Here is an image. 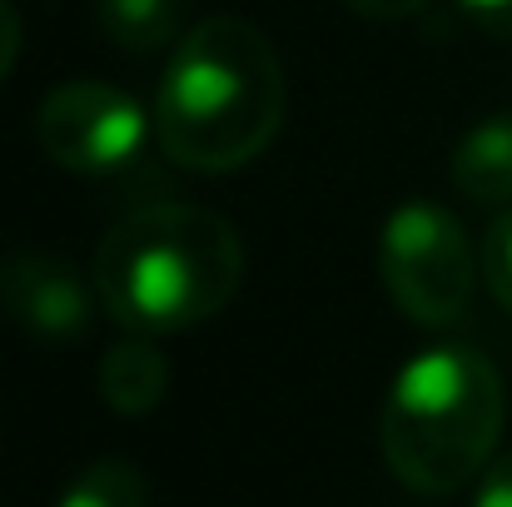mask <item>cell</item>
Returning <instances> with one entry per match:
<instances>
[{
	"label": "cell",
	"instance_id": "cell-9",
	"mask_svg": "<svg viewBox=\"0 0 512 507\" xmlns=\"http://www.w3.org/2000/svg\"><path fill=\"white\" fill-rule=\"evenodd\" d=\"M184 0H100V25L125 50H155L179 30Z\"/></svg>",
	"mask_w": 512,
	"mask_h": 507
},
{
	"label": "cell",
	"instance_id": "cell-3",
	"mask_svg": "<svg viewBox=\"0 0 512 507\" xmlns=\"http://www.w3.org/2000/svg\"><path fill=\"white\" fill-rule=\"evenodd\" d=\"M503 373L463 343H443L403 363L383 403V458L393 478L423 498L468 488L503 433Z\"/></svg>",
	"mask_w": 512,
	"mask_h": 507
},
{
	"label": "cell",
	"instance_id": "cell-13",
	"mask_svg": "<svg viewBox=\"0 0 512 507\" xmlns=\"http://www.w3.org/2000/svg\"><path fill=\"white\" fill-rule=\"evenodd\" d=\"M488 35H503V40H512V0H458Z\"/></svg>",
	"mask_w": 512,
	"mask_h": 507
},
{
	"label": "cell",
	"instance_id": "cell-14",
	"mask_svg": "<svg viewBox=\"0 0 512 507\" xmlns=\"http://www.w3.org/2000/svg\"><path fill=\"white\" fill-rule=\"evenodd\" d=\"M353 15H363V20H408V15H418L428 0H343Z\"/></svg>",
	"mask_w": 512,
	"mask_h": 507
},
{
	"label": "cell",
	"instance_id": "cell-6",
	"mask_svg": "<svg viewBox=\"0 0 512 507\" xmlns=\"http://www.w3.org/2000/svg\"><path fill=\"white\" fill-rule=\"evenodd\" d=\"M90 284L75 264L55 254H15L0 264V309L25 334L65 343L90 324Z\"/></svg>",
	"mask_w": 512,
	"mask_h": 507
},
{
	"label": "cell",
	"instance_id": "cell-12",
	"mask_svg": "<svg viewBox=\"0 0 512 507\" xmlns=\"http://www.w3.org/2000/svg\"><path fill=\"white\" fill-rule=\"evenodd\" d=\"M473 507H512V453H503V458L488 468V478L478 483Z\"/></svg>",
	"mask_w": 512,
	"mask_h": 507
},
{
	"label": "cell",
	"instance_id": "cell-2",
	"mask_svg": "<svg viewBox=\"0 0 512 507\" xmlns=\"http://www.w3.org/2000/svg\"><path fill=\"white\" fill-rule=\"evenodd\" d=\"M244 279L234 224L199 204H145L95 254V294L130 334H179L214 319Z\"/></svg>",
	"mask_w": 512,
	"mask_h": 507
},
{
	"label": "cell",
	"instance_id": "cell-15",
	"mask_svg": "<svg viewBox=\"0 0 512 507\" xmlns=\"http://www.w3.org/2000/svg\"><path fill=\"white\" fill-rule=\"evenodd\" d=\"M20 55V15L10 10V0H0V80Z\"/></svg>",
	"mask_w": 512,
	"mask_h": 507
},
{
	"label": "cell",
	"instance_id": "cell-4",
	"mask_svg": "<svg viewBox=\"0 0 512 507\" xmlns=\"http://www.w3.org/2000/svg\"><path fill=\"white\" fill-rule=\"evenodd\" d=\"M378 274L413 324H458L473 299V249L463 239V224L428 199L398 204L378 239Z\"/></svg>",
	"mask_w": 512,
	"mask_h": 507
},
{
	"label": "cell",
	"instance_id": "cell-8",
	"mask_svg": "<svg viewBox=\"0 0 512 507\" xmlns=\"http://www.w3.org/2000/svg\"><path fill=\"white\" fill-rule=\"evenodd\" d=\"M453 184L458 194L478 204H503L512 199V110L483 120L453 155Z\"/></svg>",
	"mask_w": 512,
	"mask_h": 507
},
{
	"label": "cell",
	"instance_id": "cell-7",
	"mask_svg": "<svg viewBox=\"0 0 512 507\" xmlns=\"http://www.w3.org/2000/svg\"><path fill=\"white\" fill-rule=\"evenodd\" d=\"M165 393H170V363H165V353L150 343V334L120 338V343L100 358V398H105L120 418H145V413H155Z\"/></svg>",
	"mask_w": 512,
	"mask_h": 507
},
{
	"label": "cell",
	"instance_id": "cell-10",
	"mask_svg": "<svg viewBox=\"0 0 512 507\" xmlns=\"http://www.w3.org/2000/svg\"><path fill=\"white\" fill-rule=\"evenodd\" d=\"M55 507H150V488H145L140 468L105 458V463H90L85 473H75V483L55 498Z\"/></svg>",
	"mask_w": 512,
	"mask_h": 507
},
{
	"label": "cell",
	"instance_id": "cell-5",
	"mask_svg": "<svg viewBox=\"0 0 512 507\" xmlns=\"http://www.w3.org/2000/svg\"><path fill=\"white\" fill-rule=\"evenodd\" d=\"M145 110L105 80H70L40 105V145L70 174H115L145 150Z\"/></svg>",
	"mask_w": 512,
	"mask_h": 507
},
{
	"label": "cell",
	"instance_id": "cell-1",
	"mask_svg": "<svg viewBox=\"0 0 512 507\" xmlns=\"http://www.w3.org/2000/svg\"><path fill=\"white\" fill-rule=\"evenodd\" d=\"M284 125V70L264 30L234 15L199 20L170 55L155 135L174 165L229 174L269 150Z\"/></svg>",
	"mask_w": 512,
	"mask_h": 507
},
{
	"label": "cell",
	"instance_id": "cell-11",
	"mask_svg": "<svg viewBox=\"0 0 512 507\" xmlns=\"http://www.w3.org/2000/svg\"><path fill=\"white\" fill-rule=\"evenodd\" d=\"M483 279L488 294L512 314V209H503L483 234Z\"/></svg>",
	"mask_w": 512,
	"mask_h": 507
}]
</instances>
